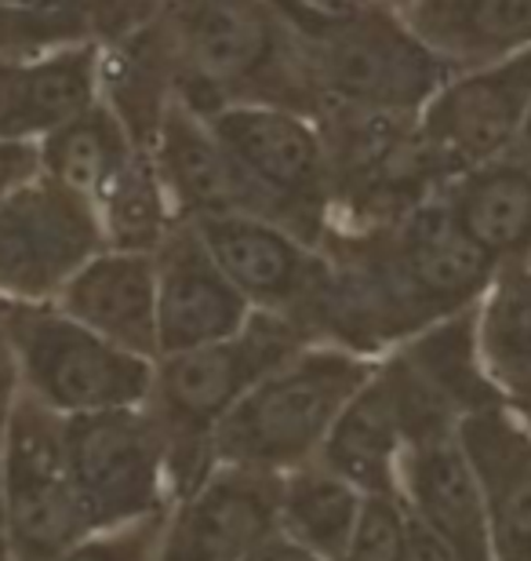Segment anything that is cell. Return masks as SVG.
<instances>
[{"label":"cell","mask_w":531,"mask_h":561,"mask_svg":"<svg viewBox=\"0 0 531 561\" xmlns=\"http://www.w3.org/2000/svg\"><path fill=\"white\" fill-rule=\"evenodd\" d=\"M22 88H26V62L0 55V139H26V92Z\"/></svg>","instance_id":"obj_31"},{"label":"cell","mask_w":531,"mask_h":561,"mask_svg":"<svg viewBox=\"0 0 531 561\" xmlns=\"http://www.w3.org/2000/svg\"><path fill=\"white\" fill-rule=\"evenodd\" d=\"M66 4H70L84 41L109 48L161 15L164 0H66Z\"/></svg>","instance_id":"obj_30"},{"label":"cell","mask_w":531,"mask_h":561,"mask_svg":"<svg viewBox=\"0 0 531 561\" xmlns=\"http://www.w3.org/2000/svg\"><path fill=\"white\" fill-rule=\"evenodd\" d=\"M66 0H0V15H59Z\"/></svg>","instance_id":"obj_36"},{"label":"cell","mask_w":531,"mask_h":561,"mask_svg":"<svg viewBox=\"0 0 531 561\" xmlns=\"http://www.w3.org/2000/svg\"><path fill=\"white\" fill-rule=\"evenodd\" d=\"M517 561H531V543L524 547V551H521V558H517Z\"/></svg>","instance_id":"obj_40"},{"label":"cell","mask_w":531,"mask_h":561,"mask_svg":"<svg viewBox=\"0 0 531 561\" xmlns=\"http://www.w3.org/2000/svg\"><path fill=\"white\" fill-rule=\"evenodd\" d=\"M92 208L99 216V227H103L106 249L128 252H153L168 227L178 219L150 150L135 153L131 164L113 179Z\"/></svg>","instance_id":"obj_27"},{"label":"cell","mask_w":531,"mask_h":561,"mask_svg":"<svg viewBox=\"0 0 531 561\" xmlns=\"http://www.w3.org/2000/svg\"><path fill=\"white\" fill-rule=\"evenodd\" d=\"M531 117V44L510 59L451 73L419 114V131L448 175L503 153Z\"/></svg>","instance_id":"obj_12"},{"label":"cell","mask_w":531,"mask_h":561,"mask_svg":"<svg viewBox=\"0 0 531 561\" xmlns=\"http://www.w3.org/2000/svg\"><path fill=\"white\" fill-rule=\"evenodd\" d=\"M343 561H408V511L401 492H368Z\"/></svg>","instance_id":"obj_28"},{"label":"cell","mask_w":531,"mask_h":561,"mask_svg":"<svg viewBox=\"0 0 531 561\" xmlns=\"http://www.w3.org/2000/svg\"><path fill=\"white\" fill-rule=\"evenodd\" d=\"M404 448V412L393 373L379 357L376 373L365 387L346 401L338 412L332 434L324 437L318 459L335 474L365 492H393L397 489V463Z\"/></svg>","instance_id":"obj_22"},{"label":"cell","mask_w":531,"mask_h":561,"mask_svg":"<svg viewBox=\"0 0 531 561\" xmlns=\"http://www.w3.org/2000/svg\"><path fill=\"white\" fill-rule=\"evenodd\" d=\"M0 561H8V554H4V543H0Z\"/></svg>","instance_id":"obj_41"},{"label":"cell","mask_w":531,"mask_h":561,"mask_svg":"<svg viewBox=\"0 0 531 561\" xmlns=\"http://www.w3.org/2000/svg\"><path fill=\"white\" fill-rule=\"evenodd\" d=\"M379 4H386L393 11H404V8H408V0H379Z\"/></svg>","instance_id":"obj_39"},{"label":"cell","mask_w":531,"mask_h":561,"mask_svg":"<svg viewBox=\"0 0 531 561\" xmlns=\"http://www.w3.org/2000/svg\"><path fill=\"white\" fill-rule=\"evenodd\" d=\"M277 470L211 463L168 511L157 561H247L277 536Z\"/></svg>","instance_id":"obj_13"},{"label":"cell","mask_w":531,"mask_h":561,"mask_svg":"<svg viewBox=\"0 0 531 561\" xmlns=\"http://www.w3.org/2000/svg\"><path fill=\"white\" fill-rule=\"evenodd\" d=\"M360 492L354 481L335 474L321 459L285 470L280 478V518L277 533L307 547L324 561H343L349 536L360 518Z\"/></svg>","instance_id":"obj_24"},{"label":"cell","mask_w":531,"mask_h":561,"mask_svg":"<svg viewBox=\"0 0 531 561\" xmlns=\"http://www.w3.org/2000/svg\"><path fill=\"white\" fill-rule=\"evenodd\" d=\"M318 125L332 172V230L401 219L448 186L419 131V114L327 110Z\"/></svg>","instance_id":"obj_7"},{"label":"cell","mask_w":531,"mask_h":561,"mask_svg":"<svg viewBox=\"0 0 531 561\" xmlns=\"http://www.w3.org/2000/svg\"><path fill=\"white\" fill-rule=\"evenodd\" d=\"M299 8H310V11H349V8H360L368 0H291Z\"/></svg>","instance_id":"obj_37"},{"label":"cell","mask_w":531,"mask_h":561,"mask_svg":"<svg viewBox=\"0 0 531 561\" xmlns=\"http://www.w3.org/2000/svg\"><path fill=\"white\" fill-rule=\"evenodd\" d=\"M451 216L495 263L524 260L531 249V136L466 168L445 186Z\"/></svg>","instance_id":"obj_20"},{"label":"cell","mask_w":531,"mask_h":561,"mask_svg":"<svg viewBox=\"0 0 531 561\" xmlns=\"http://www.w3.org/2000/svg\"><path fill=\"white\" fill-rule=\"evenodd\" d=\"M15 398H19V368H15V357H11L4 332H0V437H4V426H8Z\"/></svg>","instance_id":"obj_34"},{"label":"cell","mask_w":531,"mask_h":561,"mask_svg":"<svg viewBox=\"0 0 531 561\" xmlns=\"http://www.w3.org/2000/svg\"><path fill=\"white\" fill-rule=\"evenodd\" d=\"M103 249L92 201L37 172L0 201V302H51Z\"/></svg>","instance_id":"obj_11"},{"label":"cell","mask_w":531,"mask_h":561,"mask_svg":"<svg viewBox=\"0 0 531 561\" xmlns=\"http://www.w3.org/2000/svg\"><path fill=\"white\" fill-rule=\"evenodd\" d=\"M19 390L59 416L146 405L153 362L84 329L55 302H0Z\"/></svg>","instance_id":"obj_6"},{"label":"cell","mask_w":531,"mask_h":561,"mask_svg":"<svg viewBox=\"0 0 531 561\" xmlns=\"http://www.w3.org/2000/svg\"><path fill=\"white\" fill-rule=\"evenodd\" d=\"M172 92L194 114L266 103L318 117L302 44L285 0H164Z\"/></svg>","instance_id":"obj_2"},{"label":"cell","mask_w":531,"mask_h":561,"mask_svg":"<svg viewBox=\"0 0 531 561\" xmlns=\"http://www.w3.org/2000/svg\"><path fill=\"white\" fill-rule=\"evenodd\" d=\"M477 478L495 561H517L531 543V426L506 405H481L455 423Z\"/></svg>","instance_id":"obj_18"},{"label":"cell","mask_w":531,"mask_h":561,"mask_svg":"<svg viewBox=\"0 0 531 561\" xmlns=\"http://www.w3.org/2000/svg\"><path fill=\"white\" fill-rule=\"evenodd\" d=\"M26 62V139L41 142L88 106L99 103V44H66V48L33 55Z\"/></svg>","instance_id":"obj_26"},{"label":"cell","mask_w":531,"mask_h":561,"mask_svg":"<svg viewBox=\"0 0 531 561\" xmlns=\"http://www.w3.org/2000/svg\"><path fill=\"white\" fill-rule=\"evenodd\" d=\"M255 561H324V558H318L313 551H307V547H299L296 540H288V536H274L263 551L255 554Z\"/></svg>","instance_id":"obj_35"},{"label":"cell","mask_w":531,"mask_h":561,"mask_svg":"<svg viewBox=\"0 0 531 561\" xmlns=\"http://www.w3.org/2000/svg\"><path fill=\"white\" fill-rule=\"evenodd\" d=\"M307 343L313 335L299 321L255 310L219 343L157 357L146 409L164 434L175 500L211 470V434L226 412Z\"/></svg>","instance_id":"obj_4"},{"label":"cell","mask_w":531,"mask_h":561,"mask_svg":"<svg viewBox=\"0 0 531 561\" xmlns=\"http://www.w3.org/2000/svg\"><path fill=\"white\" fill-rule=\"evenodd\" d=\"M37 172H41L37 142L0 139V201H4L11 190H19L26 179H33Z\"/></svg>","instance_id":"obj_32"},{"label":"cell","mask_w":531,"mask_h":561,"mask_svg":"<svg viewBox=\"0 0 531 561\" xmlns=\"http://www.w3.org/2000/svg\"><path fill=\"white\" fill-rule=\"evenodd\" d=\"M189 222L252 310L280 313L310 332V313L327 277L324 249L263 216H211Z\"/></svg>","instance_id":"obj_14"},{"label":"cell","mask_w":531,"mask_h":561,"mask_svg":"<svg viewBox=\"0 0 531 561\" xmlns=\"http://www.w3.org/2000/svg\"><path fill=\"white\" fill-rule=\"evenodd\" d=\"M205 121L263 190L280 227L321 249L332 233V172L318 117L288 106L236 103Z\"/></svg>","instance_id":"obj_9"},{"label":"cell","mask_w":531,"mask_h":561,"mask_svg":"<svg viewBox=\"0 0 531 561\" xmlns=\"http://www.w3.org/2000/svg\"><path fill=\"white\" fill-rule=\"evenodd\" d=\"M157 175L168 190L178 219H211V216H263L274 219L269 201L263 197L244 168L233 161L211 125L178 99H172L150 146ZM277 222V219H274Z\"/></svg>","instance_id":"obj_17"},{"label":"cell","mask_w":531,"mask_h":561,"mask_svg":"<svg viewBox=\"0 0 531 561\" xmlns=\"http://www.w3.org/2000/svg\"><path fill=\"white\" fill-rule=\"evenodd\" d=\"M62 313L124 351L161 357L157 343V266L153 252L103 249L51 299Z\"/></svg>","instance_id":"obj_19"},{"label":"cell","mask_w":531,"mask_h":561,"mask_svg":"<svg viewBox=\"0 0 531 561\" xmlns=\"http://www.w3.org/2000/svg\"><path fill=\"white\" fill-rule=\"evenodd\" d=\"M164 522H168V511L117 525V529L88 533L84 540L70 543L66 551L44 561H157L161 540H164Z\"/></svg>","instance_id":"obj_29"},{"label":"cell","mask_w":531,"mask_h":561,"mask_svg":"<svg viewBox=\"0 0 531 561\" xmlns=\"http://www.w3.org/2000/svg\"><path fill=\"white\" fill-rule=\"evenodd\" d=\"M477 354L506 405L531 401V266L506 260L477 299Z\"/></svg>","instance_id":"obj_23"},{"label":"cell","mask_w":531,"mask_h":561,"mask_svg":"<svg viewBox=\"0 0 531 561\" xmlns=\"http://www.w3.org/2000/svg\"><path fill=\"white\" fill-rule=\"evenodd\" d=\"M139 150L142 146L131 139L124 121L113 114L103 99L37 142L41 172L77 190L92 205L103 197V190L113 179L131 164V157Z\"/></svg>","instance_id":"obj_25"},{"label":"cell","mask_w":531,"mask_h":561,"mask_svg":"<svg viewBox=\"0 0 531 561\" xmlns=\"http://www.w3.org/2000/svg\"><path fill=\"white\" fill-rule=\"evenodd\" d=\"M408 511V507H404ZM408 561H462L451 547L426 529V525L408 511Z\"/></svg>","instance_id":"obj_33"},{"label":"cell","mask_w":531,"mask_h":561,"mask_svg":"<svg viewBox=\"0 0 531 561\" xmlns=\"http://www.w3.org/2000/svg\"><path fill=\"white\" fill-rule=\"evenodd\" d=\"M524 263H528V266H531V249H528V255H524Z\"/></svg>","instance_id":"obj_42"},{"label":"cell","mask_w":531,"mask_h":561,"mask_svg":"<svg viewBox=\"0 0 531 561\" xmlns=\"http://www.w3.org/2000/svg\"><path fill=\"white\" fill-rule=\"evenodd\" d=\"M379 357L313 340L266 373L211 434V463L285 474L318 459L338 412L376 373Z\"/></svg>","instance_id":"obj_5"},{"label":"cell","mask_w":531,"mask_h":561,"mask_svg":"<svg viewBox=\"0 0 531 561\" xmlns=\"http://www.w3.org/2000/svg\"><path fill=\"white\" fill-rule=\"evenodd\" d=\"M401 15L451 73L510 59L531 44V0H408Z\"/></svg>","instance_id":"obj_21"},{"label":"cell","mask_w":531,"mask_h":561,"mask_svg":"<svg viewBox=\"0 0 531 561\" xmlns=\"http://www.w3.org/2000/svg\"><path fill=\"white\" fill-rule=\"evenodd\" d=\"M62 434L70 478L92 533L172 511L168 445L146 405L62 416Z\"/></svg>","instance_id":"obj_10"},{"label":"cell","mask_w":531,"mask_h":561,"mask_svg":"<svg viewBox=\"0 0 531 561\" xmlns=\"http://www.w3.org/2000/svg\"><path fill=\"white\" fill-rule=\"evenodd\" d=\"M285 8L296 19L318 117L327 110L423 114L451 77L401 11L379 0L349 11H310L291 0H285Z\"/></svg>","instance_id":"obj_3"},{"label":"cell","mask_w":531,"mask_h":561,"mask_svg":"<svg viewBox=\"0 0 531 561\" xmlns=\"http://www.w3.org/2000/svg\"><path fill=\"white\" fill-rule=\"evenodd\" d=\"M157 266V343L161 354L194 351L241 332L252 318L247 302L189 219H175L153 249Z\"/></svg>","instance_id":"obj_15"},{"label":"cell","mask_w":531,"mask_h":561,"mask_svg":"<svg viewBox=\"0 0 531 561\" xmlns=\"http://www.w3.org/2000/svg\"><path fill=\"white\" fill-rule=\"evenodd\" d=\"M247 561H255V558H247Z\"/></svg>","instance_id":"obj_43"},{"label":"cell","mask_w":531,"mask_h":561,"mask_svg":"<svg viewBox=\"0 0 531 561\" xmlns=\"http://www.w3.org/2000/svg\"><path fill=\"white\" fill-rule=\"evenodd\" d=\"M397 492L404 507L462 561H495L488 514L455 423L426 426L404 442Z\"/></svg>","instance_id":"obj_16"},{"label":"cell","mask_w":531,"mask_h":561,"mask_svg":"<svg viewBox=\"0 0 531 561\" xmlns=\"http://www.w3.org/2000/svg\"><path fill=\"white\" fill-rule=\"evenodd\" d=\"M513 412H517V416H521L528 426H531V401H521V405H510Z\"/></svg>","instance_id":"obj_38"},{"label":"cell","mask_w":531,"mask_h":561,"mask_svg":"<svg viewBox=\"0 0 531 561\" xmlns=\"http://www.w3.org/2000/svg\"><path fill=\"white\" fill-rule=\"evenodd\" d=\"M327 277L310 313L313 340L382 357L429 324L477 307L499 263L466 238L445 190L408 216L332 230Z\"/></svg>","instance_id":"obj_1"},{"label":"cell","mask_w":531,"mask_h":561,"mask_svg":"<svg viewBox=\"0 0 531 561\" xmlns=\"http://www.w3.org/2000/svg\"><path fill=\"white\" fill-rule=\"evenodd\" d=\"M62 416L19 390L0 437V543L8 561H44L84 540Z\"/></svg>","instance_id":"obj_8"}]
</instances>
